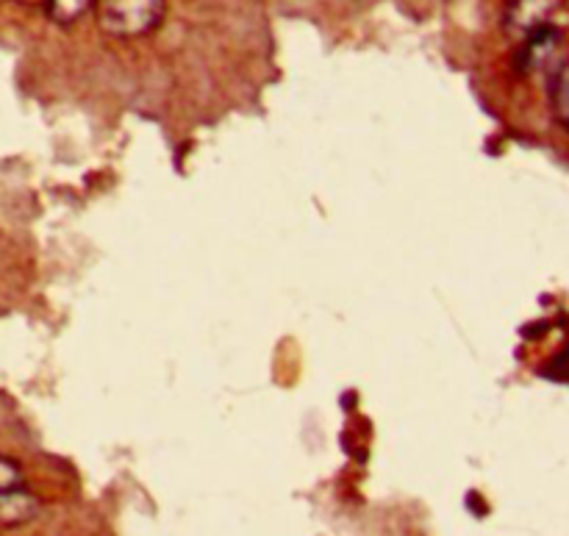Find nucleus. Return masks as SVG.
I'll return each instance as SVG.
<instances>
[{
    "label": "nucleus",
    "instance_id": "f257e3e1",
    "mask_svg": "<svg viewBox=\"0 0 569 536\" xmlns=\"http://www.w3.org/2000/svg\"><path fill=\"white\" fill-rule=\"evenodd\" d=\"M164 0H94V17L106 33L120 39L144 37L164 20Z\"/></svg>",
    "mask_w": 569,
    "mask_h": 536
},
{
    "label": "nucleus",
    "instance_id": "f03ea898",
    "mask_svg": "<svg viewBox=\"0 0 569 536\" xmlns=\"http://www.w3.org/2000/svg\"><path fill=\"white\" fill-rule=\"evenodd\" d=\"M565 48V33L556 26L542 28L533 37H528L526 42H520L517 50V70L522 76H539V72H556L561 67L559 56Z\"/></svg>",
    "mask_w": 569,
    "mask_h": 536
},
{
    "label": "nucleus",
    "instance_id": "7ed1b4c3",
    "mask_svg": "<svg viewBox=\"0 0 569 536\" xmlns=\"http://www.w3.org/2000/svg\"><path fill=\"white\" fill-rule=\"evenodd\" d=\"M559 11L561 0H511L503 17V28L511 39L526 42L537 31L553 26V17Z\"/></svg>",
    "mask_w": 569,
    "mask_h": 536
},
{
    "label": "nucleus",
    "instance_id": "20e7f679",
    "mask_svg": "<svg viewBox=\"0 0 569 536\" xmlns=\"http://www.w3.org/2000/svg\"><path fill=\"white\" fill-rule=\"evenodd\" d=\"M39 515V498L28 489L14 487L0 493V528H17Z\"/></svg>",
    "mask_w": 569,
    "mask_h": 536
},
{
    "label": "nucleus",
    "instance_id": "39448f33",
    "mask_svg": "<svg viewBox=\"0 0 569 536\" xmlns=\"http://www.w3.org/2000/svg\"><path fill=\"white\" fill-rule=\"evenodd\" d=\"M550 111L553 120L569 131V59L550 78Z\"/></svg>",
    "mask_w": 569,
    "mask_h": 536
},
{
    "label": "nucleus",
    "instance_id": "423d86ee",
    "mask_svg": "<svg viewBox=\"0 0 569 536\" xmlns=\"http://www.w3.org/2000/svg\"><path fill=\"white\" fill-rule=\"evenodd\" d=\"M44 9L48 17L59 26H72L76 20H81L89 9H94V0H44Z\"/></svg>",
    "mask_w": 569,
    "mask_h": 536
},
{
    "label": "nucleus",
    "instance_id": "0eeeda50",
    "mask_svg": "<svg viewBox=\"0 0 569 536\" xmlns=\"http://www.w3.org/2000/svg\"><path fill=\"white\" fill-rule=\"evenodd\" d=\"M20 487V467L9 459H0V493Z\"/></svg>",
    "mask_w": 569,
    "mask_h": 536
},
{
    "label": "nucleus",
    "instance_id": "6e6552de",
    "mask_svg": "<svg viewBox=\"0 0 569 536\" xmlns=\"http://www.w3.org/2000/svg\"><path fill=\"white\" fill-rule=\"evenodd\" d=\"M28 3H37V0H28ZM42 3H44V0H42Z\"/></svg>",
    "mask_w": 569,
    "mask_h": 536
}]
</instances>
